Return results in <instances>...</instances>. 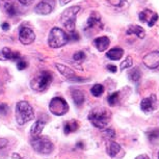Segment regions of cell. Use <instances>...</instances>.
Listing matches in <instances>:
<instances>
[{
  "instance_id": "6da1fadb",
  "label": "cell",
  "mask_w": 159,
  "mask_h": 159,
  "mask_svg": "<svg viewBox=\"0 0 159 159\" xmlns=\"http://www.w3.org/2000/svg\"><path fill=\"white\" fill-rule=\"evenodd\" d=\"M111 119V113L106 108H94L89 115V121L98 129H105Z\"/></svg>"
},
{
  "instance_id": "7a4b0ae2",
  "label": "cell",
  "mask_w": 159,
  "mask_h": 159,
  "mask_svg": "<svg viewBox=\"0 0 159 159\" xmlns=\"http://www.w3.org/2000/svg\"><path fill=\"white\" fill-rule=\"evenodd\" d=\"M16 120L20 126L30 122L34 119V112L31 105L27 101H19L16 104Z\"/></svg>"
},
{
  "instance_id": "3957f363",
  "label": "cell",
  "mask_w": 159,
  "mask_h": 159,
  "mask_svg": "<svg viewBox=\"0 0 159 159\" xmlns=\"http://www.w3.org/2000/svg\"><path fill=\"white\" fill-rule=\"evenodd\" d=\"M69 42V35L66 34L64 29L54 27L50 30L49 37H48V45L50 48L56 49L65 46Z\"/></svg>"
},
{
  "instance_id": "277c9868",
  "label": "cell",
  "mask_w": 159,
  "mask_h": 159,
  "mask_svg": "<svg viewBox=\"0 0 159 159\" xmlns=\"http://www.w3.org/2000/svg\"><path fill=\"white\" fill-rule=\"evenodd\" d=\"M80 11V7H71L67 8L64 13L61 14V22L65 28L70 32H73L75 30V25H76V17L77 14Z\"/></svg>"
},
{
  "instance_id": "5b68a950",
  "label": "cell",
  "mask_w": 159,
  "mask_h": 159,
  "mask_svg": "<svg viewBox=\"0 0 159 159\" xmlns=\"http://www.w3.org/2000/svg\"><path fill=\"white\" fill-rule=\"evenodd\" d=\"M30 145L35 152L42 155L50 154L53 151V148H54L52 142L48 137H44V136H39L35 137V139H32Z\"/></svg>"
},
{
  "instance_id": "8992f818",
  "label": "cell",
  "mask_w": 159,
  "mask_h": 159,
  "mask_svg": "<svg viewBox=\"0 0 159 159\" xmlns=\"http://www.w3.org/2000/svg\"><path fill=\"white\" fill-rule=\"evenodd\" d=\"M53 80V76L50 72H43L41 73L39 76L34 77V79L31 80L30 82V86L31 89L35 92H44L49 88L50 83L52 82Z\"/></svg>"
},
{
  "instance_id": "52a82bcc",
  "label": "cell",
  "mask_w": 159,
  "mask_h": 159,
  "mask_svg": "<svg viewBox=\"0 0 159 159\" xmlns=\"http://www.w3.org/2000/svg\"><path fill=\"white\" fill-rule=\"evenodd\" d=\"M49 109L54 116H61L68 112L69 105L66 100L61 97H54L49 103Z\"/></svg>"
},
{
  "instance_id": "ba28073f",
  "label": "cell",
  "mask_w": 159,
  "mask_h": 159,
  "mask_svg": "<svg viewBox=\"0 0 159 159\" xmlns=\"http://www.w3.org/2000/svg\"><path fill=\"white\" fill-rule=\"evenodd\" d=\"M18 0H0V10L5 11L8 16L15 17L19 14V7L16 4Z\"/></svg>"
},
{
  "instance_id": "9c48e42d",
  "label": "cell",
  "mask_w": 159,
  "mask_h": 159,
  "mask_svg": "<svg viewBox=\"0 0 159 159\" xmlns=\"http://www.w3.org/2000/svg\"><path fill=\"white\" fill-rule=\"evenodd\" d=\"M19 40L23 45H30L35 40V34L31 28L27 26H21L19 29Z\"/></svg>"
},
{
  "instance_id": "30bf717a",
  "label": "cell",
  "mask_w": 159,
  "mask_h": 159,
  "mask_svg": "<svg viewBox=\"0 0 159 159\" xmlns=\"http://www.w3.org/2000/svg\"><path fill=\"white\" fill-rule=\"evenodd\" d=\"M55 7L54 0H42L37 4L34 11L39 15H49Z\"/></svg>"
},
{
  "instance_id": "8fae6325",
  "label": "cell",
  "mask_w": 159,
  "mask_h": 159,
  "mask_svg": "<svg viewBox=\"0 0 159 159\" xmlns=\"http://www.w3.org/2000/svg\"><path fill=\"white\" fill-rule=\"evenodd\" d=\"M143 65L147 68L151 69H157L159 67V51H153V52L147 54L143 57Z\"/></svg>"
},
{
  "instance_id": "7c38bea8",
  "label": "cell",
  "mask_w": 159,
  "mask_h": 159,
  "mask_svg": "<svg viewBox=\"0 0 159 159\" xmlns=\"http://www.w3.org/2000/svg\"><path fill=\"white\" fill-rule=\"evenodd\" d=\"M156 105H157V101H156V96L151 95L148 98L143 99L142 103H140V108L145 112H151L155 110Z\"/></svg>"
},
{
  "instance_id": "4fadbf2b",
  "label": "cell",
  "mask_w": 159,
  "mask_h": 159,
  "mask_svg": "<svg viewBox=\"0 0 159 159\" xmlns=\"http://www.w3.org/2000/svg\"><path fill=\"white\" fill-rule=\"evenodd\" d=\"M21 55L17 51H13L7 47L0 50V61H17L20 59Z\"/></svg>"
},
{
  "instance_id": "5bb4252c",
  "label": "cell",
  "mask_w": 159,
  "mask_h": 159,
  "mask_svg": "<svg viewBox=\"0 0 159 159\" xmlns=\"http://www.w3.org/2000/svg\"><path fill=\"white\" fill-rule=\"evenodd\" d=\"M55 67L57 68V70L59 71V73H61L62 76L66 77L67 79L71 80V81H73V80H79V81H82V79H79V78L76 77V75H75V72L72 70L71 68L67 67V66H64V65H61V64H56Z\"/></svg>"
},
{
  "instance_id": "9a60e30c",
  "label": "cell",
  "mask_w": 159,
  "mask_h": 159,
  "mask_svg": "<svg viewBox=\"0 0 159 159\" xmlns=\"http://www.w3.org/2000/svg\"><path fill=\"white\" fill-rule=\"evenodd\" d=\"M121 151H122V147L118 143L112 142V140H108L106 143V152L110 157L112 158L118 157Z\"/></svg>"
},
{
  "instance_id": "2e32d148",
  "label": "cell",
  "mask_w": 159,
  "mask_h": 159,
  "mask_svg": "<svg viewBox=\"0 0 159 159\" xmlns=\"http://www.w3.org/2000/svg\"><path fill=\"white\" fill-rule=\"evenodd\" d=\"M110 44V41L109 39L107 37H100V38H97L94 40V45L95 47L97 48L98 51H101V52H103L108 48Z\"/></svg>"
},
{
  "instance_id": "e0dca14e",
  "label": "cell",
  "mask_w": 159,
  "mask_h": 159,
  "mask_svg": "<svg viewBox=\"0 0 159 159\" xmlns=\"http://www.w3.org/2000/svg\"><path fill=\"white\" fill-rule=\"evenodd\" d=\"M44 128H45V122L43 120H38V121L32 125L31 130H30V134H31L32 139H35V137L40 136L42 131L44 130Z\"/></svg>"
},
{
  "instance_id": "ac0fdd59",
  "label": "cell",
  "mask_w": 159,
  "mask_h": 159,
  "mask_svg": "<svg viewBox=\"0 0 159 159\" xmlns=\"http://www.w3.org/2000/svg\"><path fill=\"white\" fill-rule=\"evenodd\" d=\"M123 54H124V50L122 48H112L109 51H107L106 57H108L111 61H119L122 58Z\"/></svg>"
},
{
  "instance_id": "d6986e66",
  "label": "cell",
  "mask_w": 159,
  "mask_h": 159,
  "mask_svg": "<svg viewBox=\"0 0 159 159\" xmlns=\"http://www.w3.org/2000/svg\"><path fill=\"white\" fill-rule=\"evenodd\" d=\"M127 34H135L139 39H143L146 35V31L142 26L139 25H130L127 29Z\"/></svg>"
},
{
  "instance_id": "ffe728a7",
  "label": "cell",
  "mask_w": 159,
  "mask_h": 159,
  "mask_svg": "<svg viewBox=\"0 0 159 159\" xmlns=\"http://www.w3.org/2000/svg\"><path fill=\"white\" fill-rule=\"evenodd\" d=\"M72 98H73L75 105H77V106H81L85 101L84 94L81 91H74L72 93Z\"/></svg>"
},
{
  "instance_id": "44dd1931",
  "label": "cell",
  "mask_w": 159,
  "mask_h": 159,
  "mask_svg": "<svg viewBox=\"0 0 159 159\" xmlns=\"http://www.w3.org/2000/svg\"><path fill=\"white\" fill-rule=\"evenodd\" d=\"M79 128V125H78V123L76 121H74V120H72L70 122H67L64 126V132L65 134H70L72 132H75L77 130V129Z\"/></svg>"
},
{
  "instance_id": "7402d4cb",
  "label": "cell",
  "mask_w": 159,
  "mask_h": 159,
  "mask_svg": "<svg viewBox=\"0 0 159 159\" xmlns=\"http://www.w3.org/2000/svg\"><path fill=\"white\" fill-rule=\"evenodd\" d=\"M140 76H142V73H140L139 68L132 69V70L129 71V73H128L129 79H130L131 81H133V82H139V79H140Z\"/></svg>"
},
{
  "instance_id": "603a6c76",
  "label": "cell",
  "mask_w": 159,
  "mask_h": 159,
  "mask_svg": "<svg viewBox=\"0 0 159 159\" xmlns=\"http://www.w3.org/2000/svg\"><path fill=\"white\" fill-rule=\"evenodd\" d=\"M91 93H92V95L94 96V97H100V96L104 93V86L102 84H99V83H97V84H95L91 89Z\"/></svg>"
},
{
  "instance_id": "cb8c5ba5",
  "label": "cell",
  "mask_w": 159,
  "mask_h": 159,
  "mask_svg": "<svg viewBox=\"0 0 159 159\" xmlns=\"http://www.w3.org/2000/svg\"><path fill=\"white\" fill-rule=\"evenodd\" d=\"M154 15V13L153 11H151L150 10H145L143 11H142V13L139 14V20L142 21V22H147L148 23L150 19L152 18V16Z\"/></svg>"
},
{
  "instance_id": "d4e9b609",
  "label": "cell",
  "mask_w": 159,
  "mask_h": 159,
  "mask_svg": "<svg viewBox=\"0 0 159 159\" xmlns=\"http://www.w3.org/2000/svg\"><path fill=\"white\" fill-rule=\"evenodd\" d=\"M107 101H108V104L110 106H115L119 103L120 101V98H119V93L118 92H115L113 94H111L107 99Z\"/></svg>"
},
{
  "instance_id": "484cf974",
  "label": "cell",
  "mask_w": 159,
  "mask_h": 159,
  "mask_svg": "<svg viewBox=\"0 0 159 159\" xmlns=\"http://www.w3.org/2000/svg\"><path fill=\"white\" fill-rule=\"evenodd\" d=\"M132 64H133V61H132V57L131 56H128L125 61H122V64L120 65V69L121 70H125V69H128V68H131L132 67Z\"/></svg>"
},
{
  "instance_id": "4316f807",
  "label": "cell",
  "mask_w": 159,
  "mask_h": 159,
  "mask_svg": "<svg viewBox=\"0 0 159 159\" xmlns=\"http://www.w3.org/2000/svg\"><path fill=\"white\" fill-rule=\"evenodd\" d=\"M98 22H100V18H96L94 16H91L88 20V24H86V28H92L97 24Z\"/></svg>"
},
{
  "instance_id": "83f0119b",
  "label": "cell",
  "mask_w": 159,
  "mask_h": 159,
  "mask_svg": "<svg viewBox=\"0 0 159 159\" xmlns=\"http://www.w3.org/2000/svg\"><path fill=\"white\" fill-rule=\"evenodd\" d=\"M73 59L75 61L81 62L85 59V53L83 52V51H78V52H76L73 55Z\"/></svg>"
},
{
  "instance_id": "f1b7e54d",
  "label": "cell",
  "mask_w": 159,
  "mask_h": 159,
  "mask_svg": "<svg viewBox=\"0 0 159 159\" xmlns=\"http://www.w3.org/2000/svg\"><path fill=\"white\" fill-rule=\"evenodd\" d=\"M148 136H149L150 142H155L156 139H159V130H154L152 132H149Z\"/></svg>"
},
{
  "instance_id": "f546056e",
  "label": "cell",
  "mask_w": 159,
  "mask_h": 159,
  "mask_svg": "<svg viewBox=\"0 0 159 159\" xmlns=\"http://www.w3.org/2000/svg\"><path fill=\"white\" fill-rule=\"evenodd\" d=\"M8 111H10V108L7 104H0V115L1 116H7Z\"/></svg>"
},
{
  "instance_id": "4dcf8cb0",
  "label": "cell",
  "mask_w": 159,
  "mask_h": 159,
  "mask_svg": "<svg viewBox=\"0 0 159 159\" xmlns=\"http://www.w3.org/2000/svg\"><path fill=\"white\" fill-rule=\"evenodd\" d=\"M157 20H158V15L154 13V15L152 16V18L150 19V21L148 22V25H149V27H152V26H154V24L157 22Z\"/></svg>"
},
{
  "instance_id": "1f68e13d",
  "label": "cell",
  "mask_w": 159,
  "mask_h": 159,
  "mask_svg": "<svg viewBox=\"0 0 159 159\" xmlns=\"http://www.w3.org/2000/svg\"><path fill=\"white\" fill-rule=\"evenodd\" d=\"M68 35H69V41H78L79 40V35H78L75 31L70 32Z\"/></svg>"
},
{
  "instance_id": "d6a6232c",
  "label": "cell",
  "mask_w": 159,
  "mask_h": 159,
  "mask_svg": "<svg viewBox=\"0 0 159 159\" xmlns=\"http://www.w3.org/2000/svg\"><path fill=\"white\" fill-rule=\"evenodd\" d=\"M27 68V62L25 61H23V59H20L19 62H18V69L19 70H24V69Z\"/></svg>"
},
{
  "instance_id": "836d02e7",
  "label": "cell",
  "mask_w": 159,
  "mask_h": 159,
  "mask_svg": "<svg viewBox=\"0 0 159 159\" xmlns=\"http://www.w3.org/2000/svg\"><path fill=\"white\" fill-rule=\"evenodd\" d=\"M34 1H37V0H18V2L22 5H30L34 3Z\"/></svg>"
},
{
  "instance_id": "e575fe53",
  "label": "cell",
  "mask_w": 159,
  "mask_h": 159,
  "mask_svg": "<svg viewBox=\"0 0 159 159\" xmlns=\"http://www.w3.org/2000/svg\"><path fill=\"white\" fill-rule=\"evenodd\" d=\"M104 133L106 134L107 136H109V137H115V130H113V129H107V130H105L104 131Z\"/></svg>"
},
{
  "instance_id": "d590c367",
  "label": "cell",
  "mask_w": 159,
  "mask_h": 159,
  "mask_svg": "<svg viewBox=\"0 0 159 159\" xmlns=\"http://www.w3.org/2000/svg\"><path fill=\"white\" fill-rule=\"evenodd\" d=\"M7 140L4 139H0V149H3L4 147H7Z\"/></svg>"
},
{
  "instance_id": "8d00e7d4",
  "label": "cell",
  "mask_w": 159,
  "mask_h": 159,
  "mask_svg": "<svg viewBox=\"0 0 159 159\" xmlns=\"http://www.w3.org/2000/svg\"><path fill=\"white\" fill-rule=\"evenodd\" d=\"M107 70H108L109 72H112V73H116V72L118 71V69H116V66L108 65V66H107Z\"/></svg>"
},
{
  "instance_id": "74e56055",
  "label": "cell",
  "mask_w": 159,
  "mask_h": 159,
  "mask_svg": "<svg viewBox=\"0 0 159 159\" xmlns=\"http://www.w3.org/2000/svg\"><path fill=\"white\" fill-rule=\"evenodd\" d=\"M135 159H150V157L148 155H146V154H142V155H139Z\"/></svg>"
},
{
  "instance_id": "f35d334b",
  "label": "cell",
  "mask_w": 159,
  "mask_h": 159,
  "mask_svg": "<svg viewBox=\"0 0 159 159\" xmlns=\"http://www.w3.org/2000/svg\"><path fill=\"white\" fill-rule=\"evenodd\" d=\"M1 26H2V29H3V30H8V28H10V25H8V23H3Z\"/></svg>"
},
{
  "instance_id": "ab89813d",
  "label": "cell",
  "mask_w": 159,
  "mask_h": 159,
  "mask_svg": "<svg viewBox=\"0 0 159 159\" xmlns=\"http://www.w3.org/2000/svg\"><path fill=\"white\" fill-rule=\"evenodd\" d=\"M70 1H72V0H59V3H61V5H66Z\"/></svg>"
},
{
  "instance_id": "60d3db41",
  "label": "cell",
  "mask_w": 159,
  "mask_h": 159,
  "mask_svg": "<svg viewBox=\"0 0 159 159\" xmlns=\"http://www.w3.org/2000/svg\"><path fill=\"white\" fill-rule=\"evenodd\" d=\"M11 158H13V159H22V157H21L20 155L16 154V153H14L13 156H11Z\"/></svg>"
},
{
  "instance_id": "b9f144b4",
  "label": "cell",
  "mask_w": 159,
  "mask_h": 159,
  "mask_svg": "<svg viewBox=\"0 0 159 159\" xmlns=\"http://www.w3.org/2000/svg\"><path fill=\"white\" fill-rule=\"evenodd\" d=\"M77 147H80V148H83V145H82V143H77Z\"/></svg>"
},
{
  "instance_id": "7bdbcfd3",
  "label": "cell",
  "mask_w": 159,
  "mask_h": 159,
  "mask_svg": "<svg viewBox=\"0 0 159 159\" xmlns=\"http://www.w3.org/2000/svg\"><path fill=\"white\" fill-rule=\"evenodd\" d=\"M158 159H159V153H158Z\"/></svg>"
}]
</instances>
